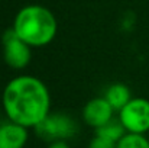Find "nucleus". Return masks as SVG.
<instances>
[{
	"instance_id": "nucleus-1",
	"label": "nucleus",
	"mask_w": 149,
	"mask_h": 148,
	"mask_svg": "<svg viewBox=\"0 0 149 148\" xmlns=\"http://www.w3.org/2000/svg\"><path fill=\"white\" fill-rule=\"evenodd\" d=\"M1 105L9 121L29 129L38 126L51 113V95L41 79L17 76L6 84Z\"/></svg>"
},
{
	"instance_id": "nucleus-2",
	"label": "nucleus",
	"mask_w": 149,
	"mask_h": 148,
	"mask_svg": "<svg viewBox=\"0 0 149 148\" xmlns=\"http://www.w3.org/2000/svg\"><path fill=\"white\" fill-rule=\"evenodd\" d=\"M12 29L29 47H45L56 35L58 23L55 15L41 4H28L22 7L13 20Z\"/></svg>"
},
{
	"instance_id": "nucleus-3",
	"label": "nucleus",
	"mask_w": 149,
	"mask_h": 148,
	"mask_svg": "<svg viewBox=\"0 0 149 148\" xmlns=\"http://www.w3.org/2000/svg\"><path fill=\"white\" fill-rule=\"evenodd\" d=\"M35 134L45 142L52 141H68L70 138H74L78 132V125L77 122L67 113L56 112L49 113L38 126L33 128Z\"/></svg>"
},
{
	"instance_id": "nucleus-4",
	"label": "nucleus",
	"mask_w": 149,
	"mask_h": 148,
	"mask_svg": "<svg viewBox=\"0 0 149 148\" xmlns=\"http://www.w3.org/2000/svg\"><path fill=\"white\" fill-rule=\"evenodd\" d=\"M119 121L125 126L126 132H149V100L143 97H132L119 112Z\"/></svg>"
},
{
	"instance_id": "nucleus-5",
	"label": "nucleus",
	"mask_w": 149,
	"mask_h": 148,
	"mask_svg": "<svg viewBox=\"0 0 149 148\" xmlns=\"http://www.w3.org/2000/svg\"><path fill=\"white\" fill-rule=\"evenodd\" d=\"M3 58L6 64L13 70H23L29 65L32 58V51L23 39H20L16 32L10 28L4 32L3 38Z\"/></svg>"
},
{
	"instance_id": "nucleus-6",
	"label": "nucleus",
	"mask_w": 149,
	"mask_h": 148,
	"mask_svg": "<svg viewBox=\"0 0 149 148\" xmlns=\"http://www.w3.org/2000/svg\"><path fill=\"white\" fill-rule=\"evenodd\" d=\"M116 110L111 107V105L106 100V97H94L88 100L84 107H83V119L84 122L97 129L100 126H103L104 123H107L109 121L113 119V113Z\"/></svg>"
},
{
	"instance_id": "nucleus-7",
	"label": "nucleus",
	"mask_w": 149,
	"mask_h": 148,
	"mask_svg": "<svg viewBox=\"0 0 149 148\" xmlns=\"http://www.w3.org/2000/svg\"><path fill=\"white\" fill-rule=\"evenodd\" d=\"M28 140V128L9 119L0 123V148H25Z\"/></svg>"
},
{
	"instance_id": "nucleus-8",
	"label": "nucleus",
	"mask_w": 149,
	"mask_h": 148,
	"mask_svg": "<svg viewBox=\"0 0 149 148\" xmlns=\"http://www.w3.org/2000/svg\"><path fill=\"white\" fill-rule=\"evenodd\" d=\"M104 97L111 105V107L116 112H120L130 102L132 93H130V89L126 84H123V83H114V84H111V86L107 87V90L104 93Z\"/></svg>"
},
{
	"instance_id": "nucleus-9",
	"label": "nucleus",
	"mask_w": 149,
	"mask_h": 148,
	"mask_svg": "<svg viewBox=\"0 0 149 148\" xmlns=\"http://www.w3.org/2000/svg\"><path fill=\"white\" fill-rule=\"evenodd\" d=\"M97 135H101L110 141H114V142H119V140L126 134V129L125 126L122 125V122L119 119H111L107 123H104L103 126H100L97 129H94Z\"/></svg>"
},
{
	"instance_id": "nucleus-10",
	"label": "nucleus",
	"mask_w": 149,
	"mask_h": 148,
	"mask_svg": "<svg viewBox=\"0 0 149 148\" xmlns=\"http://www.w3.org/2000/svg\"><path fill=\"white\" fill-rule=\"evenodd\" d=\"M116 148H149V140L145 134L126 132L117 142Z\"/></svg>"
},
{
	"instance_id": "nucleus-11",
	"label": "nucleus",
	"mask_w": 149,
	"mask_h": 148,
	"mask_svg": "<svg viewBox=\"0 0 149 148\" xmlns=\"http://www.w3.org/2000/svg\"><path fill=\"white\" fill-rule=\"evenodd\" d=\"M116 147H117V142L110 141V140H107V138H104L101 135H97V134L91 138V141L88 144V148H116Z\"/></svg>"
},
{
	"instance_id": "nucleus-12",
	"label": "nucleus",
	"mask_w": 149,
	"mask_h": 148,
	"mask_svg": "<svg viewBox=\"0 0 149 148\" xmlns=\"http://www.w3.org/2000/svg\"><path fill=\"white\" fill-rule=\"evenodd\" d=\"M47 148H71V147L68 145V142H67V141L59 140V141H52V142H49Z\"/></svg>"
}]
</instances>
